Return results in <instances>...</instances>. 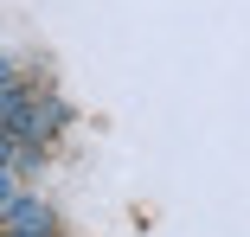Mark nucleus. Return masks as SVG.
Instances as JSON below:
<instances>
[{
    "instance_id": "nucleus-4",
    "label": "nucleus",
    "mask_w": 250,
    "mask_h": 237,
    "mask_svg": "<svg viewBox=\"0 0 250 237\" xmlns=\"http://www.w3.org/2000/svg\"><path fill=\"white\" fill-rule=\"evenodd\" d=\"M0 83H7V58H0Z\"/></svg>"
},
{
    "instance_id": "nucleus-2",
    "label": "nucleus",
    "mask_w": 250,
    "mask_h": 237,
    "mask_svg": "<svg viewBox=\"0 0 250 237\" xmlns=\"http://www.w3.org/2000/svg\"><path fill=\"white\" fill-rule=\"evenodd\" d=\"M0 205H13V179L7 173H0Z\"/></svg>"
},
{
    "instance_id": "nucleus-3",
    "label": "nucleus",
    "mask_w": 250,
    "mask_h": 237,
    "mask_svg": "<svg viewBox=\"0 0 250 237\" xmlns=\"http://www.w3.org/2000/svg\"><path fill=\"white\" fill-rule=\"evenodd\" d=\"M7 160H13V141H7V135H0V167H7Z\"/></svg>"
},
{
    "instance_id": "nucleus-1",
    "label": "nucleus",
    "mask_w": 250,
    "mask_h": 237,
    "mask_svg": "<svg viewBox=\"0 0 250 237\" xmlns=\"http://www.w3.org/2000/svg\"><path fill=\"white\" fill-rule=\"evenodd\" d=\"M7 218H13V237H45V231H52V212L32 205V199H13Z\"/></svg>"
}]
</instances>
